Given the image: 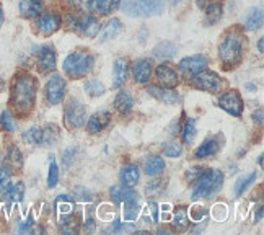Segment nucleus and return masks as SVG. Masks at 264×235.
I'll return each instance as SVG.
<instances>
[{"instance_id": "f257e3e1", "label": "nucleus", "mask_w": 264, "mask_h": 235, "mask_svg": "<svg viewBox=\"0 0 264 235\" xmlns=\"http://www.w3.org/2000/svg\"><path fill=\"white\" fill-rule=\"evenodd\" d=\"M38 80L28 72H18L12 82L10 105L18 116H26L36 105Z\"/></svg>"}, {"instance_id": "f03ea898", "label": "nucleus", "mask_w": 264, "mask_h": 235, "mask_svg": "<svg viewBox=\"0 0 264 235\" xmlns=\"http://www.w3.org/2000/svg\"><path fill=\"white\" fill-rule=\"evenodd\" d=\"M243 51H245V36H243V33L240 30L227 31L219 46V57L222 66L225 69L237 67L243 59Z\"/></svg>"}, {"instance_id": "7ed1b4c3", "label": "nucleus", "mask_w": 264, "mask_h": 235, "mask_svg": "<svg viewBox=\"0 0 264 235\" xmlns=\"http://www.w3.org/2000/svg\"><path fill=\"white\" fill-rule=\"evenodd\" d=\"M95 66V57L87 51H77L69 54L65 57L62 69L67 77L71 79H83L92 72V69Z\"/></svg>"}, {"instance_id": "20e7f679", "label": "nucleus", "mask_w": 264, "mask_h": 235, "mask_svg": "<svg viewBox=\"0 0 264 235\" xmlns=\"http://www.w3.org/2000/svg\"><path fill=\"white\" fill-rule=\"evenodd\" d=\"M222 186H224V173L220 170L207 168L204 175L196 182V186L192 190V199H211L222 190Z\"/></svg>"}, {"instance_id": "39448f33", "label": "nucleus", "mask_w": 264, "mask_h": 235, "mask_svg": "<svg viewBox=\"0 0 264 235\" xmlns=\"http://www.w3.org/2000/svg\"><path fill=\"white\" fill-rule=\"evenodd\" d=\"M87 109L85 105L77 98H69L64 106V124L69 131H77L85 126Z\"/></svg>"}, {"instance_id": "423d86ee", "label": "nucleus", "mask_w": 264, "mask_h": 235, "mask_svg": "<svg viewBox=\"0 0 264 235\" xmlns=\"http://www.w3.org/2000/svg\"><path fill=\"white\" fill-rule=\"evenodd\" d=\"M65 92H67V84L62 75L54 74L47 79L44 87V98L49 106L60 105V101L64 100L65 96Z\"/></svg>"}, {"instance_id": "0eeeda50", "label": "nucleus", "mask_w": 264, "mask_h": 235, "mask_svg": "<svg viewBox=\"0 0 264 235\" xmlns=\"http://www.w3.org/2000/svg\"><path fill=\"white\" fill-rule=\"evenodd\" d=\"M71 28H74L83 38L93 39L101 31L100 20L93 15H82V17H71Z\"/></svg>"}, {"instance_id": "6e6552de", "label": "nucleus", "mask_w": 264, "mask_h": 235, "mask_svg": "<svg viewBox=\"0 0 264 235\" xmlns=\"http://www.w3.org/2000/svg\"><path fill=\"white\" fill-rule=\"evenodd\" d=\"M219 106L235 118L243 114V100L237 90H227L219 96Z\"/></svg>"}, {"instance_id": "1a4fd4ad", "label": "nucleus", "mask_w": 264, "mask_h": 235, "mask_svg": "<svg viewBox=\"0 0 264 235\" xmlns=\"http://www.w3.org/2000/svg\"><path fill=\"white\" fill-rule=\"evenodd\" d=\"M191 79H192L194 87L199 88V90H204V92H209V93H217L222 87V80H220L219 75L212 71H206V69Z\"/></svg>"}, {"instance_id": "9d476101", "label": "nucleus", "mask_w": 264, "mask_h": 235, "mask_svg": "<svg viewBox=\"0 0 264 235\" xmlns=\"http://www.w3.org/2000/svg\"><path fill=\"white\" fill-rule=\"evenodd\" d=\"M207 64H209V61H207L206 56H203V54H194V56H187L179 61L178 67H179V72H181L184 77H194L196 74L207 69Z\"/></svg>"}, {"instance_id": "9b49d317", "label": "nucleus", "mask_w": 264, "mask_h": 235, "mask_svg": "<svg viewBox=\"0 0 264 235\" xmlns=\"http://www.w3.org/2000/svg\"><path fill=\"white\" fill-rule=\"evenodd\" d=\"M60 23L62 18L57 12H46L36 18V30L41 36H51L60 28Z\"/></svg>"}, {"instance_id": "f8f14e48", "label": "nucleus", "mask_w": 264, "mask_h": 235, "mask_svg": "<svg viewBox=\"0 0 264 235\" xmlns=\"http://www.w3.org/2000/svg\"><path fill=\"white\" fill-rule=\"evenodd\" d=\"M154 74V61L139 59L132 64V79L139 85H147Z\"/></svg>"}, {"instance_id": "ddd939ff", "label": "nucleus", "mask_w": 264, "mask_h": 235, "mask_svg": "<svg viewBox=\"0 0 264 235\" xmlns=\"http://www.w3.org/2000/svg\"><path fill=\"white\" fill-rule=\"evenodd\" d=\"M155 79L160 87L165 88H175L179 84V75L170 64H160L155 69Z\"/></svg>"}, {"instance_id": "4468645a", "label": "nucleus", "mask_w": 264, "mask_h": 235, "mask_svg": "<svg viewBox=\"0 0 264 235\" xmlns=\"http://www.w3.org/2000/svg\"><path fill=\"white\" fill-rule=\"evenodd\" d=\"M57 67V56L52 47L44 46L38 52V71L41 74H52Z\"/></svg>"}, {"instance_id": "2eb2a0df", "label": "nucleus", "mask_w": 264, "mask_h": 235, "mask_svg": "<svg viewBox=\"0 0 264 235\" xmlns=\"http://www.w3.org/2000/svg\"><path fill=\"white\" fill-rule=\"evenodd\" d=\"M121 0H87V9L96 15L108 17L119 9Z\"/></svg>"}, {"instance_id": "dca6fc26", "label": "nucleus", "mask_w": 264, "mask_h": 235, "mask_svg": "<svg viewBox=\"0 0 264 235\" xmlns=\"http://www.w3.org/2000/svg\"><path fill=\"white\" fill-rule=\"evenodd\" d=\"M147 92L150 96H154L155 100L165 103V105H175L179 101V95L175 92V88H165V87H158V85H150L147 88Z\"/></svg>"}, {"instance_id": "f3484780", "label": "nucleus", "mask_w": 264, "mask_h": 235, "mask_svg": "<svg viewBox=\"0 0 264 235\" xmlns=\"http://www.w3.org/2000/svg\"><path fill=\"white\" fill-rule=\"evenodd\" d=\"M20 15L26 20H34L38 18L44 10V2L43 0H20L18 4Z\"/></svg>"}, {"instance_id": "a211bd4d", "label": "nucleus", "mask_w": 264, "mask_h": 235, "mask_svg": "<svg viewBox=\"0 0 264 235\" xmlns=\"http://www.w3.org/2000/svg\"><path fill=\"white\" fill-rule=\"evenodd\" d=\"M129 62L124 57H117L113 64V88H121L127 80Z\"/></svg>"}, {"instance_id": "6ab92c4d", "label": "nucleus", "mask_w": 264, "mask_h": 235, "mask_svg": "<svg viewBox=\"0 0 264 235\" xmlns=\"http://www.w3.org/2000/svg\"><path fill=\"white\" fill-rule=\"evenodd\" d=\"M109 123H111V113L109 111H98V113L92 114V118H90L85 124H87V131L90 134H96V133L105 131Z\"/></svg>"}, {"instance_id": "aec40b11", "label": "nucleus", "mask_w": 264, "mask_h": 235, "mask_svg": "<svg viewBox=\"0 0 264 235\" xmlns=\"http://www.w3.org/2000/svg\"><path fill=\"white\" fill-rule=\"evenodd\" d=\"M119 180H121V185L134 188L139 183V180H141V168H139V165L136 163L124 165L119 171Z\"/></svg>"}, {"instance_id": "412c9836", "label": "nucleus", "mask_w": 264, "mask_h": 235, "mask_svg": "<svg viewBox=\"0 0 264 235\" xmlns=\"http://www.w3.org/2000/svg\"><path fill=\"white\" fill-rule=\"evenodd\" d=\"M111 195V199H113L114 203H126V201H137L139 199V195L130 188V186H124V185H116L111 188L109 191Z\"/></svg>"}, {"instance_id": "4be33fe9", "label": "nucleus", "mask_w": 264, "mask_h": 235, "mask_svg": "<svg viewBox=\"0 0 264 235\" xmlns=\"http://www.w3.org/2000/svg\"><path fill=\"white\" fill-rule=\"evenodd\" d=\"M144 173L149 175V177H158L162 175L165 168H166V163L163 160V157L160 155H149L147 158L144 160Z\"/></svg>"}, {"instance_id": "5701e85b", "label": "nucleus", "mask_w": 264, "mask_h": 235, "mask_svg": "<svg viewBox=\"0 0 264 235\" xmlns=\"http://www.w3.org/2000/svg\"><path fill=\"white\" fill-rule=\"evenodd\" d=\"M220 150V142L217 141V137H209L206 139L201 146L194 152V157L196 158H211L214 157L217 152Z\"/></svg>"}, {"instance_id": "b1692460", "label": "nucleus", "mask_w": 264, "mask_h": 235, "mask_svg": "<svg viewBox=\"0 0 264 235\" xmlns=\"http://www.w3.org/2000/svg\"><path fill=\"white\" fill-rule=\"evenodd\" d=\"M191 220H189V216H187V207L184 206H179L175 209L171 216V227L173 230L176 232H184L187 227H189Z\"/></svg>"}, {"instance_id": "393cba45", "label": "nucleus", "mask_w": 264, "mask_h": 235, "mask_svg": "<svg viewBox=\"0 0 264 235\" xmlns=\"http://www.w3.org/2000/svg\"><path fill=\"white\" fill-rule=\"evenodd\" d=\"M132 106H134V98H132V95L127 92V90H119L114 98V108L116 111L119 114H127L130 113Z\"/></svg>"}, {"instance_id": "a878e982", "label": "nucleus", "mask_w": 264, "mask_h": 235, "mask_svg": "<svg viewBox=\"0 0 264 235\" xmlns=\"http://www.w3.org/2000/svg\"><path fill=\"white\" fill-rule=\"evenodd\" d=\"M74 207H75V203L69 195H59L57 199H55V203H54V211H55V214H57L59 220L62 217L69 216V214H72Z\"/></svg>"}, {"instance_id": "bb28decb", "label": "nucleus", "mask_w": 264, "mask_h": 235, "mask_svg": "<svg viewBox=\"0 0 264 235\" xmlns=\"http://www.w3.org/2000/svg\"><path fill=\"white\" fill-rule=\"evenodd\" d=\"M60 137V131L55 124H47L44 129H41V146L51 147L55 146Z\"/></svg>"}, {"instance_id": "cd10ccee", "label": "nucleus", "mask_w": 264, "mask_h": 235, "mask_svg": "<svg viewBox=\"0 0 264 235\" xmlns=\"http://www.w3.org/2000/svg\"><path fill=\"white\" fill-rule=\"evenodd\" d=\"M23 196H25V185H23V182L12 183L10 188L2 195V198L5 199V201H12V203H22Z\"/></svg>"}, {"instance_id": "c85d7f7f", "label": "nucleus", "mask_w": 264, "mask_h": 235, "mask_svg": "<svg viewBox=\"0 0 264 235\" xmlns=\"http://www.w3.org/2000/svg\"><path fill=\"white\" fill-rule=\"evenodd\" d=\"M122 28V23H121V20H117V18H113V20H109V22L103 26V31H101V36H100V43H105V41L108 39H113L114 36H117V33L121 31Z\"/></svg>"}, {"instance_id": "c756f323", "label": "nucleus", "mask_w": 264, "mask_h": 235, "mask_svg": "<svg viewBox=\"0 0 264 235\" xmlns=\"http://www.w3.org/2000/svg\"><path fill=\"white\" fill-rule=\"evenodd\" d=\"M262 25V12L259 9H251L245 17V28L248 31L259 30Z\"/></svg>"}, {"instance_id": "7c9ffc66", "label": "nucleus", "mask_w": 264, "mask_h": 235, "mask_svg": "<svg viewBox=\"0 0 264 235\" xmlns=\"http://www.w3.org/2000/svg\"><path fill=\"white\" fill-rule=\"evenodd\" d=\"M119 7L122 9V12L126 13V15H129V17H134V18L145 17L144 9L141 5V0H121Z\"/></svg>"}, {"instance_id": "2f4dec72", "label": "nucleus", "mask_w": 264, "mask_h": 235, "mask_svg": "<svg viewBox=\"0 0 264 235\" xmlns=\"http://www.w3.org/2000/svg\"><path fill=\"white\" fill-rule=\"evenodd\" d=\"M141 5L144 9L145 17L160 15L165 9V0H141Z\"/></svg>"}, {"instance_id": "473e14b6", "label": "nucleus", "mask_w": 264, "mask_h": 235, "mask_svg": "<svg viewBox=\"0 0 264 235\" xmlns=\"http://www.w3.org/2000/svg\"><path fill=\"white\" fill-rule=\"evenodd\" d=\"M222 13H224V7L219 2H212L211 5H207L206 9V20L209 25H215L217 22H220Z\"/></svg>"}, {"instance_id": "72a5a7b5", "label": "nucleus", "mask_w": 264, "mask_h": 235, "mask_svg": "<svg viewBox=\"0 0 264 235\" xmlns=\"http://www.w3.org/2000/svg\"><path fill=\"white\" fill-rule=\"evenodd\" d=\"M139 214H141V206H139L137 201L122 203V217H124V220L132 222V220H136L139 217Z\"/></svg>"}, {"instance_id": "f704fd0d", "label": "nucleus", "mask_w": 264, "mask_h": 235, "mask_svg": "<svg viewBox=\"0 0 264 235\" xmlns=\"http://www.w3.org/2000/svg\"><path fill=\"white\" fill-rule=\"evenodd\" d=\"M7 162H9V167L10 168H22L23 165V155L22 152H20V149L17 146H10L9 152H7Z\"/></svg>"}, {"instance_id": "c9c22d12", "label": "nucleus", "mask_w": 264, "mask_h": 235, "mask_svg": "<svg viewBox=\"0 0 264 235\" xmlns=\"http://www.w3.org/2000/svg\"><path fill=\"white\" fill-rule=\"evenodd\" d=\"M79 225H80L79 217L74 216V212L60 219V230L64 233H75L79 230Z\"/></svg>"}, {"instance_id": "e433bc0d", "label": "nucleus", "mask_w": 264, "mask_h": 235, "mask_svg": "<svg viewBox=\"0 0 264 235\" xmlns=\"http://www.w3.org/2000/svg\"><path fill=\"white\" fill-rule=\"evenodd\" d=\"M22 139L28 146H41V129L38 126L26 129L22 136Z\"/></svg>"}, {"instance_id": "4c0bfd02", "label": "nucleus", "mask_w": 264, "mask_h": 235, "mask_svg": "<svg viewBox=\"0 0 264 235\" xmlns=\"http://www.w3.org/2000/svg\"><path fill=\"white\" fill-rule=\"evenodd\" d=\"M256 178H258V173H256V171H253V173H249L246 177H241L238 182L235 183V196H241L243 193L248 190V186L251 185Z\"/></svg>"}, {"instance_id": "58836bf2", "label": "nucleus", "mask_w": 264, "mask_h": 235, "mask_svg": "<svg viewBox=\"0 0 264 235\" xmlns=\"http://www.w3.org/2000/svg\"><path fill=\"white\" fill-rule=\"evenodd\" d=\"M166 188V180H162V178H157L154 182H150L147 186H145V195L147 196H158L162 195Z\"/></svg>"}, {"instance_id": "ea45409f", "label": "nucleus", "mask_w": 264, "mask_h": 235, "mask_svg": "<svg viewBox=\"0 0 264 235\" xmlns=\"http://www.w3.org/2000/svg\"><path fill=\"white\" fill-rule=\"evenodd\" d=\"M0 129H2L4 133H15L17 123L10 111H4L0 114Z\"/></svg>"}, {"instance_id": "a19ab883", "label": "nucleus", "mask_w": 264, "mask_h": 235, "mask_svg": "<svg viewBox=\"0 0 264 235\" xmlns=\"http://www.w3.org/2000/svg\"><path fill=\"white\" fill-rule=\"evenodd\" d=\"M85 90H87V93L90 96H101L103 93L106 92V88L105 85L101 84L100 80H96V79H90L85 82Z\"/></svg>"}, {"instance_id": "79ce46f5", "label": "nucleus", "mask_w": 264, "mask_h": 235, "mask_svg": "<svg viewBox=\"0 0 264 235\" xmlns=\"http://www.w3.org/2000/svg\"><path fill=\"white\" fill-rule=\"evenodd\" d=\"M194 137H196V123H194V120H187L183 126V142L191 146L194 142Z\"/></svg>"}, {"instance_id": "37998d69", "label": "nucleus", "mask_w": 264, "mask_h": 235, "mask_svg": "<svg viewBox=\"0 0 264 235\" xmlns=\"http://www.w3.org/2000/svg\"><path fill=\"white\" fill-rule=\"evenodd\" d=\"M163 154L166 157H171V158H178L179 155L183 154V147H181V144H178V142H165L163 146Z\"/></svg>"}, {"instance_id": "c03bdc74", "label": "nucleus", "mask_w": 264, "mask_h": 235, "mask_svg": "<svg viewBox=\"0 0 264 235\" xmlns=\"http://www.w3.org/2000/svg\"><path fill=\"white\" fill-rule=\"evenodd\" d=\"M175 52H176V47L171 43H162L160 46L155 47V56H158V57L171 59L173 56H175Z\"/></svg>"}, {"instance_id": "a18cd8bd", "label": "nucleus", "mask_w": 264, "mask_h": 235, "mask_svg": "<svg viewBox=\"0 0 264 235\" xmlns=\"http://www.w3.org/2000/svg\"><path fill=\"white\" fill-rule=\"evenodd\" d=\"M206 207L201 206V204H194L192 207L187 209V216H189V220H194V222H201L204 217H206Z\"/></svg>"}, {"instance_id": "49530a36", "label": "nucleus", "mask_w": 264, "mask_h": 235, "mask_svg": "<svg viewBox=\"0 0 264 235\" xmlns=\"http://www.w3.org/2000/svg\"><path fill=\"white\" fill-rule=\"evenodd\" d=\"M57 182H59V167L52 158L51 165H49V173H47V188H51V190L55 188Z\"/></svg>"}, {"instance_id": "de8ad7c7", "label": "nucleus", "mask_w": 264, "mask_h": 235, "mask_svg": "<svg viewBox=\"0 0 264 235\" xmlns=\"http://www.w3.org/2000/svg\"><path fill=\"white\" fill-rule=\"evenodd\" d=\"M206 170L207 168H204V167H191V168H187L186 170V180L189 183H196L197 180L204 175Z\"/></svg>"}, {"instance_id": "09e8293b", "label": "nucleus", "mask_w": 264, "mask_h": 235, "mask_svg": "<svg viewBox=\"0 0 264 235\" xmlns=\"http://www.w3.org/2000/svg\"><path fill=\"white\" fill-rule=\"evenodd\" d=\"M137 230V225L136 224H124V222H117L114 220V224L111 225V232L113 233H119V232H136Z\"/></svg>"}, {"instance_id": "8fccbe9b", "label": "nucleus", "mask_w": 264, "mask_h": 235, "mask_svg": "<svg viewBox=\"0 0 264 235\" xmlns=\"http://www.w3.org/2000/svg\"><path fill=\"white\" fill-rule=\"evenodd\" d=\"M212 216L214 219H217V220H224L227 216H228V209H227V206L224 203H217V204H214L212 207Z\"/></svg>"}, {"instance_id": "3c124183", "label": "nucleus", "mask_w": 264, "mask_h": 235, "mask_svg": "<svg viewBox=\"0 0 264 235\" xmlns=\"http://www.w3.org/2000/svg\"><path fill=\"white\" fill-rule=\"evenodd\" d=\"M74 158H75V147H69L64 152V157H62V163H64L65 168H69L74 163Z\"/></svg>"}, {"instance_id": "603ef678", "label": "nucleus", "mask_w": 264, "mask_h": 235, "mask_svg": "<svg viewBox=\"0 0 264 235\" xmlns=\"http://www.w3.org/2000/svg\"><path fill=\"white\" fill-rule=\"evenodd\" d=\"M33 217L30 216L23 224H20L18 227H17V232H28V230H31V227H33Z\"/></svg>"}, {"instance_id": "864d4df0", "label": "nucleus", "mask_w": 264, "mask_h": 235, "mask_svg": "<svg viewBox=\"0 0 264 235\" xmlns=\"http://www.w3.org/2000/svg\"><path fill=\"white\" fill-rule=\"evenodd\" d=\"M149 212L152 216V222L157 224L158 222V206H157V203H150L149 204Z\"/></svg>"}, {"instance_id": "5fc2aeb1", "label": "nucleus", "mask_w": 264, "mask_h": 235, "mask_svg": "<svg viewBox=\"0 0 264 235\" xmlns=\"http://www.w3.org/2000/svg\"><path fill=\"white\" fill-rule=\"evenodd\" d=\"M83 230H85V232H93L95 230V220L93 219H87L85 222H83Z\"/></svg>"}, {"instance_id": "6e6d98bb", "label": "nucleus", "mask_w": 264, "mask_h": 235, "mask_svg": "<svg viewBox=\"0 0 264 235\" xmlns=\"http://www.w3.org/2000/svg\"><path fill=\"white\" fill-rule=\"evenodd\" d=\"M261 120H262V111H261V109L258 113H253V121L254 123H261Z\"/></svg>"}, {"instance_id": "4d7b16f0", "label": "nucleus", "mask_w": 264, "mask_h": 235, "mask_svg": "<svg viewBox=\"0 0 264 235\" xmlns=\"http://www.w3.org/2000/svg\"><path fill=\"white\" fill-rule=\"evenodd\" d=\"M4 22H5V13H4V7H2V4H0V26L4 25Z\"/></svg>"}, {"instance_id": "13d9d810", "label": "nucleus", "mask_w": 264, "mask_h": 235, "mask_svg": "<svg viewBox=\"0 0 264 235\" xmlns=\"http://www.w3.org/2000/svg\"><path fill=\"white\" fill-rule=\"evenodd\" d=\"M258 51L261 54L264 52V38H259V41H258Z\"/></svg>"}, {"instance_id": "bf43d9fd", "label": "nucleus", "mask_w": 264, "mask_h": 235, "mask_svg": "<svg viewBox=\"0 0 264 235\" xmlns=\"http://www.w3.org/2000/svg\"><path fill=\"white\" fill-rule=\"evenodd\" d=\"M261 217H262V207H259V211H258V216L254 217V220L258 222V220H261Z\"/></svg>"}, {"instance_id": "052dcab7", "label": "nucleus", "mask_w": 264, "mask_h": 235, "mask_svg": "<svg viewBox=\"0 0 264 235\" xmlns=\"http://www.w3.org/2000/svg\"><path fill=\"white\" fill-rule=\"evenodd\" d=\"M181 2H183V0H170L171 5H178V4H181Z\"/></svg>"}, {"instance_id": "680f3d73", "label": "nucleus", "mask_w": 264, "mask_h": 235, "mask_svg": "<svg viewBox=\"0 0 264 235\" xmlns=\"http://www.w3.org/2000/svg\"><path fill=\"white\" fill-rule=\"evenodd\" d=\"M0 165H2V157H0Z\"/></svg>"}]
</instances>
